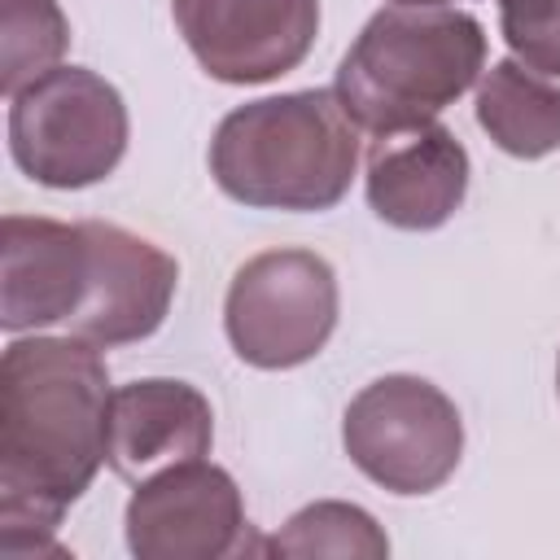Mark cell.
I'll use <instances>...</instances> for the list:
<instances>
[{
  "instance_id": "obj_1",
  "label": "cell",
  "mask_w": 560,
  "mask_h": 560,
  "mask_svg": "<svg viewBox=\"0 0 560 560\" xmlns=\"http://www.w3.org/2000/svg\"><path fill=\"white\" fill-rule=\"evenodd\" d=\"M109 372L83 337H18L0 359V551L70 556L52 529L105 464Z\"/></svg>"
},
{
  "instance_id": "obj_2",
  "label": "cell",
  "mask_w": 560,
  "mask_h": 560,
  "mask_svg": "<svg viewBox=\"0 0 560 560\" xmlns=\"http://www.w3.org/2000/svg\"><path fill=\"white\" fill-rule=\"evenodd\" d=\"M486 70V31L451 4L376 9L337 66V101L359 131L398 136L438 122Z\"/></svg>"
},
{
  "instance_id": "obj_3",
  "label": "cell",
  "mask_w": 560,
  "mask_h": 560,
  "mask_svg": "<svg viewBox=\"0 0 560 560\" xmlns=\"http://www.w3.org/2000/svg\"><path fill=\"white\" fill-rule=\"evenodd\" d=\"M359 166V127L337 92L306 88L236 105L210 140L214 184L254 210H332Z\"/></svg>"
},
{
  "instance_id": "obj_4",
  "label": "cell",
  "mask_w": 560,
  "mask_h": 560,
  "mask_svg": "<svg viewBox=\"0 0 560 560\" xmlns=\"http://www.w3.org/2000/svg\"><path fill=\"white\" fill-rule=\"evenodd\" d=\"M9 101V153L44 188H92L127 153L122 92L88 66H57Z\"/></svg>"
},
{
  "instance_id": "obj_5",
  "label": "cell",
  "mask_w": 560,
  "mask_h": 560,
  "mask_svg": "<svg viewBox=\"0 0 560 560\" xmlns=\"http://www.w3.org/2000/svg\"><path fill=\"white\" fill-rule=\"evenodd\" d=\"M350 464L389 494H433L464 455L459 407L424 376L389 372L363 385L341 416Z\"/></svg>"
},
{
  "instance_id": "obj_6",
  "label": "cell",
  "mask_w": 560,
  "mask_h": 560,
  "mask_svg": "<svg viewBox=\"0 0 560 560\" xmlns=\"http://www.w3.org/2000/svg\"><path fill=\"white\" fill-rule=\"evenodd\" d=\"M341 293L315 249H267L236 267L223 298V332L241 363L284 372L311 363L337 328Z\"/></svg>"
},
{
  "instance_id": "obj_7",
  "label": "cell",
  "mask_w": 560,
  "mask_h": 560,
  "mask_svg": "<svg viewBox=\"0 0 560 560\" xmlns=\"http://www.w3.org/2000/svg\"><path fill=\"white\" fill-rule=\"evenodd\" d=\"M127 551L136 560H228L262 556L249 538L241 486L206 455L179 459L144 481L127 499Z\"/></svg>"
},
{
  "instance_id": "obj_8",
  "label": "cell",
  "mask_w": 560,
  "mask_h": 560,
  "mask_svg": "<svg viewBox=\"0 0 560 560\" xmlns=\"http://www.w3.org/2000/svg\"><path fill=\"white\" fill-rule=\"evenodd\" d=\"M171 18L219 83H271L298 70L319 35V0H171Z\"/></svg>"
},
{
  "instance_id": "obj_9",
  "label": "cell",
  "mask_w": 560,
  "mask_h": 560,
  "mask_svg": "<svg viewBox=\"0 0 560 560\" xmlns=\"http://www.w3.org/2000/svg\"><path fill=\"white\" fill-rule=\"evenodd\" d=\"M83 232H88V289H83V306L70 319V332L92 346H131L153 337L171 311L179 262L118 223L83 219Z\"/></svg>"
},
{
  "instance_id": "obj_10",
  "label": "cell",
  "mask_w": 560,
  "mask_h": 560,
  "mask_svg": "<svg viewBox=\"0 0 560 560\" xmlns=\"http://www.w3.org/2000/svg\"><path fill=\"white\" fill-rule=\"evenodd\" d=\"M88 289V232L39 214H4L0 223V324L4 332H39L70 324Z\"/></svg>"
},
{
  "instance_id": "obj_11",
  "label": "cell",
  "mask_w": 560,
  "mask_h": 560,
  "mask_svg": "<svg viewBox=\"0 0 560 560\" xmlns=\"http://www.w3.org/2000/svg\"><path fill=\"white\" fill-rule=\"evenodd\" d=\"M363 188L381 223L402 232H433L464 206L468 149L442 122L398 136H376L368 153Z\"/></svg>"
},
{
  "instance_id": "obj_12",
  "label": "cell",
  "mask_w": 560,
  "mask_h": 560,
  "mask_svg": "<svg viewBox=\"0 0 560 560\" xmlns=\"http://www.w3.org/2000/svg\"><path fill=\"white\" fill-rule=\"evenodd\" d=\"M214 411L210 398L175 376H140L109 394L105 464L122 481H144L179 459L210 455Z\"/></svg>"
},
{
  "instance_id": "obj_13",
  "label": "cell",
  "mask_w": 560,
  "mask_h": 560,
  "mask_svg": "<svg viewBox=\"0 0 560 560\" xmlns=\"http://www.w3.org/2000/svg\"><path fill=\"white\" fill-rule=\"evenodd\" d=\"M477 122L512 158H547L560 149V83L521 57H503L477 79Z\"/></svg>"
},
{
  "instance_id": "obj_14",
  "label": "cell",
  "mask_w": 560,
  "mask_h": 560,
  "mask_svg": "<svg viewBox=\"0 0 560 560\" xmlns=\"http://www.w3.org/2000/svg\"><path fill=\"white\" fill-rule=\"evenodd\" d=\"M262 556H354L381 560L389 556V538L376 516L359 503L319 499L298 508L271 538H262Z\"/></svg>"
},
{
  "instance_id": "obj_15",
  "label": "cell",
  "mask_w": 560,
  "mask_h": 560,
  "mask_svg": "<svg viewBox=\"0 0 560 560\" xmlns=\"http://www.w3.org/2000/svg\"><path fill=\"white\" fill-rule=\"evenodd\" d=\"M0 92L18 96L26 83L61 66L70 22L57 0H0Z\"/></svg>"
},
{
  "instance_id": "obj_16",
  "label": "cell",
  "mask_w": 560,
  "mask_h": 560,
  "mask_svg": "<svg viewBox=\"0 0 560 560\" xmlns=\"http://www.w3.org/2000/svg\"><path fill=\"white\" fill-rule=\"evenodd\" d=\"M499 31L512 57L560 79V0H499Z\"/></svg>"
},
{
  "instance_id": "obj_17",
  "label": "cell",
  "mask_w": 560,
  "mask_h": 560,
  "mask_svg": "<svg viewBox=\"0 0 560 560\" xmlns=\"http://www.w3.org/2000/svg\"><path fill=\"white\" fill-rule=\"evenodd\" d=\"M394 4H446V0H394Z\"/></svg>"
},
{
  "instance_id": "obj_18",
  "label": "cell",
  "mask_w": 560,
  "mask_h": 560,
  "mask_svg": "<svg viewBox=\"0 0 560 560\" xmlns=\"http://www.w3.org/2000/svg\"><path fill=\"white\" fill-rule=\"evenodd\" d=\"M556 394H560V359H556Z\"/></svg>"
}]
</instances>
